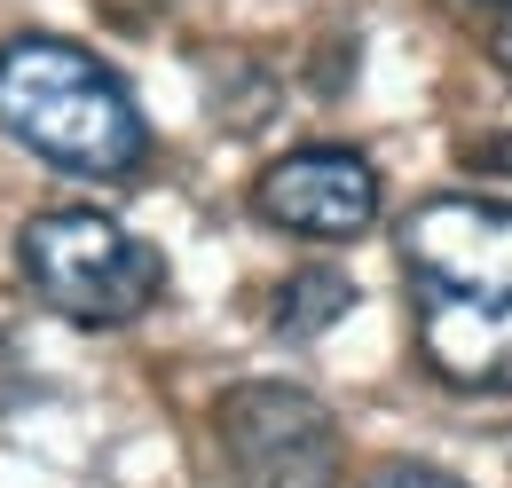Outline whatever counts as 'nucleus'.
<instances>
[{"instance_id": "obj_9", "label": "nucleus", "mask_w": 512, "mask_h": 488, "mask_svg": "<svg viewBox=\"0 0 512 488\" xmlns=\"http://www.w3.org/2000/svg\"><path fill=\"white\" fill-rule=\"evenodd\" d=\"M371 488H465V481H449V473H426V465H402V473H379Z\"/></svg>"}, {"instance_id": "obj_11", "label": "nucleus", "mask_w": 512, "mask_h": 488, "mask_svg": "<svg viewBox=\"0 0 512 488\" xmlns=\"http://www.w3.org/2000/svg\"><path fill=\"white\" fill-rule=\"evenodd\" d=\"M489 56H497V63H505V71H512V16H505V24H497V48H489Z\"/></svg>"}, {"instance_id": "obj_7", "label": "nucleus", "mask_w": 512, "mask_h": 488, "mask_svg": "<svg viewBox=\"0 0 512 488\" xmlns=\"http://www.w3.org/2000/svg\"><path fill=\"white\" fill-rule=\"evenodd\" d=\"M355 307V284L339 276V268H292L284 284H276V339H323L339 315Z\"/></svg>"}, {"instance_id": "obj_8", "label": "nucleus", "mask_w": 512, "mask_h": 488, "mask_svg": "<svg viewBox=\"0 0 512 488\" xmlns=\"http://www.w3.org/2000/svg\"><path fill=\"white\" fill-rule=\"evenodd\" d=\"M465 166H473V174H497V182H512V142H473V150H465Z\"/></svg>"}, {"instance_id": "obj_3", "label": "nucleus", "mask_w": 512, "mask_h": 488, "mask_svg": "<svg viewBox=\"0 0 512 488\" xmlns=\"http://www.w3.org/2000/svg\"><path fill=\"white\" fill-rule=\"evenodd\" d=\"M213 426L245 488H339V418L308 386H276V378L229 386Z\"/></svg>"}, {"instance_id": "obj_4", "label": "nucleus", "mask_w": 512, "mask_h": 488, "mask_svg": "<svg viewBox=\"0 0 512 488\" xmlns=\"http://www.w3.org/2000/svg\"><path fill=\"white\" fill-rule=\"evenodd\" d=\"M402 260L418 307H512V205L426 197L402 221Z\"/></svg>"}, {"instance_id": "obj_10", "label": "nucleus", "mask_w": 512, "mask_h": 488, "mask_svg": "<svg viewBox=\"0 0 512 488\" xmlns=\"http://www.w3.org/2000/svg\"><path fill=\"white\" fill-rule=\"evenodd\" d=\"M16 394H24V378H16V347H8V339H0V410H8V402H16Z\"/></svg>"}, {"instance_id": "obj_1", "label": "nucleus", "mask_w": 512, "mask_h": 488, "mask_svg": "<svg viewBox=\"0 0 512 488\" xmlns=\"http://www.w3.org/2000/svg\"><path fill=\"white\" fill-rule=\"evenodd\" d=\"M0 126L32 158L87 182H119L150 158V119L134 111L119 71H103L87 48L48 32H24L0 48Z\"/></svg>"}, {"instance_id": "obj_6", "label": "nucleus", "mask_w": 512, "mask_h": 488, "mask_svg": "<svg viewBox=\"0 0 512 488\" xmlns=\"http://www.w3.org/2000/svg\"><path fill=\"white\" fill-rule=\"evenodd\" d=\"M418 355L457 394H512V307H418Z\"/></svg>"}, {"instance_id": "obj_12", "label": "nucleus", "mask_w": 512, "mask_h": 488, "mask_svg": "<svg viewBox=\"0 0 512 488\" xmlns=\"http://www.w3.org/2000/svg\"><path fill=\"white\" fill-rule=\"evenodd\" d=\"M481 8H512V0H481Z\"/></svg>"}, {"instance_id": "obj_2", "label": "nucleus", "mask_w": 512, "mask_h": 488, "mask_svg": "<svg viewBox=\"0 0 512 488\" xmlns=\"http://www.w3.org/2000/svg\"><path fill=\"white\" fill-rule=\"evenodd\" d=\"M16 260L32 276V292L56 307L64 323H87V331H111V323H134L166 300V260L158 244H142L134 229H119L111 213L95 205H56V213H32L24 237H16Z\"/></svg>"}, {"instance_id": "obj_5", "label": "nucleus", "mask_w": 512, "mask_h": 488, "mask_svg": "<svg viewBox=\"0 0 512 488\" xmlns=\"http://www.w3.org/2000/svg\"><path fill=\"white\" fill-rule=\"evenodd\" d=\"M253 205L268 229H292V237H363L379 221V166L363 150L316 142L276 158L253 182Z\"/></svg>"}]
</instances>
